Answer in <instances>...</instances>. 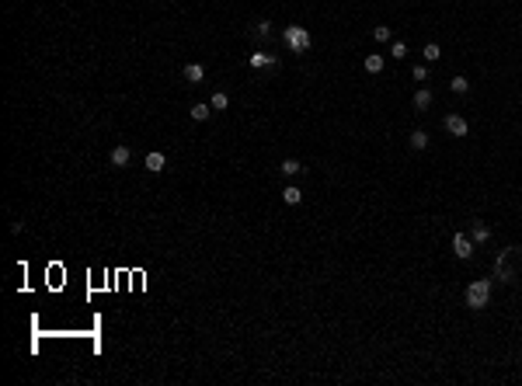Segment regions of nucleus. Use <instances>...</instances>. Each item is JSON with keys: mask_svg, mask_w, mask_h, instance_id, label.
<instances>
[{"mask_svg": "<svg viewBox=\"0 0 522 386\" xmlns=\"http://www.w3.org/2000/svg\"><path fill=\"white\" fill-rule=\"evenodd\" d=\"M488 299H491V279H477V282L467 285V306L470 310H484Z\"/></svg>", "mask_w": 522, "mask_h": 386, "instance_id": "1", "label": "nucleus"}, {"mask_svg": "<svg viewBox=\"0 0 522 386\" xmlns=\"http://www.w3.org/2000/svg\"><path fill=\"white\" fill-rule=\"evenodd\" d=\"M282 38H286V46H289L293 52H306V49H310V31L300 28V25H289V28L282 31Z\"/></svg>", "mask_w": 522, "mask_h": 386, "instance_id": "2", "label": "nucleus"}, {"mask_svg": "<svg viewBox=\"0 0 522 386\" xmlns=\"http://www.w3.org/2000/svg\"><path fill=\"white\" fill-rule=\"evenodd\" d=\"M453 254H456L460 261H470V254H473V244L467 240V233H456V237H453Z\"/></svg>", "mask_w": 522, "mask_h": 386, "instance_id": "3", "label": "nucleus"}, {"mask_svg": "<svg viewBox=\"0 0 522 386\" xmlns=\"http://www.w3.org/2000/svg\"><path fill=\"white\" fill-rule=\"evenodd\" d=\"M167 167V157H164V153H160V150H153V153H146V171H153V174H160V171H164Z\"/></svg>", "mask_w": 522, "mask_h": 386, "instance_id": "4", "label": "nucleus"}, {"mask_svg": "<svg viewBox=\"0 0 522 386\" xmlns=\"http://www.w3.org/2000/svg\"><path fill=\"white\" fill-rule=\"evenodd\" d=\"M446 129L453 132V136H467V119H463V115H449V119H446Z\"/></svg>", "mask_w": 522, "mask_h": 386, "instance_id": "5", "label": "nucleus"}, {"mask_svg": "<svg viewBox=\"0 0 522 386\" xmlns=\"http://www.w3.org/2000/svg\"><path fill=\"white\" fill-rule=\"evenodd\" d=\"M202 77H206V66H202V63H188V66H185V80L198 84Z\"/></svg>", "mask_w": 522, "mask_h": 386, "instance_id": "6", "label": "nucleus"}, {"mask_svg": "<svg viewBox=\"0 0 522 386\" xmlns=\"http://www.w3.org/2000/svg\"><path fill=\"white\" fill-rule=\"evenodd\" d=\"M129 157H133L129 146H115V150H111V164H115V167H126V164H129Z\"/></svg>", "mask_w": 522, "mask_h": 386, "instance_id": "7", "label": "nucleus"}, {"mask_svg": "<svg viewBox=\"0 0 522 386\" xmlns=\"http://www.w3.org/2000/svg\"><path fill=\"white\" fill-rule=\"evenodd\" d=\"M188 115H192L195 122H206L209 115H213V104H192V111H188Z\"/></svg>", "mask_w": 522, "mask_h": 386, "instance_id": "8", "label": "nucleus"}, {"mask_svg": "<svg viewBox=\"0 0 522 386\" xmlns=\"http://www.w3.org/2000/svg\"><path fill=\"white\" fill-rule=\"evenodd\" d=\"M278 171H282V174H286V178H296V174H303V164H300V160H293V157H289V160H282V167H278Z\"/></svg>", "mask_w": 522, "mask_h": 386, "instance_id": "9", "label": "nucleus"}, {"mask_svg": "<svg viewBox=\"0 0 522 386\" xmlns=\"http://www.w3.org/2000/svg\"><path fill=\"white\" fill-rule=\"evenodd\" d=\"M282 202H286V206H300V202H303V195H300L296 184H289V188L282 191Z\"/></svg>", "mask_w": 522, "mask_h": 386, "instance_id": "10", "label": "nucleus"}, {"mask_svg": "<svg viewBox=\"0 0 522 386\" xmlns=\"http://www.w3.org/2000/svg\"><path fill=\"white\" fill-rule=\"evenodd\" d=\"M209 104H213V111H226V108H230V98H226L223 91H216V94L209 98Z\"/></svg>", "mask_w": 522, "mask_h": 386, "instance_id": "11", "label": "nucleus"}, {"mask_svg": "<svg viewBox=\"0 0 522 386\" xmlns=\"http://www.w3.org/2000/svg\"><path fill=\"white\" fill-rule=\"evenodd\" d=\"M425 146H428V132L414 129V132H411V150H425Z\"/></svg>", "mask_w": 522, "mask_h": 386, "instance_id": "12", "label": "nucleus"}, {"mask_svg": "<svg viewBox=\"0 0 522 386\" xmlns=\"http://www.w3.org/2000/svg\"><path fill=\"white\" fill-rule=\"evenodd\" d=\"M251 66H275V56H268V52H254V56H251Z\"/></svg>", "mask_w": 522, "mask_h": 386, "instance_id": "13", "label": "nucleus"}, {"mask_svg": "<svg viewBox=\"0 0 522 386\" xmlns=\"http://www.w3.org/2000/svg\"><path fill=\"white\" fill-rule=\"evenodd\" d=\"M366 73H383V56H366Z\"/></svg>", "mask_w": 522, "mask_h": 386, "instance_id": "14", "label": "nucleus"}, {"mask_svg": "<svg viewBox=\"0 0 522 386\" xmlns=\"http://www.w3.org/2000/svg\"><path fill=\"white\" fill-rule=\"evenodd\" d=\"M449 87H453V94H467V91H470L467 77H453V80H449Z\"/></svg>", "mask_w": 522, "mask_h": 386, "instance_id": "15", "label": "nucleus"}, {"mask_svg": "<svg viewBox=\"0 0 522 386\" xmlns=\"http://www.w3.org/2000/svg\"><path fill=\"white\" fill-rule=\"evenodd\" d=\"M428 104H432V94H428V91H418V94H414V108H418V111H425Z\"/></svg>", "mask_w": 522, "mask_h": 386, "instance_id": "16", "label": "nucleus"}, {"mask_svg": "<svg viewBox=\"0 0 522 386\" xmlns=\"http://www.w3.org/2000/svg\"><path fill=\"white\" fill-rule=\"evenodd\" d=\"M373 38H376V42H390V38H393V31H390L386 25H380V28H373Z\"/></svg>", "mask_w": 522, "mask_h": 386, "instance_id": "17", "label": "nucleus"}, {"mask_svg": "<svg viewBox=\"0 0 522 386\" xmlns=\"http://www.w3.org/2000/svg\"><path fill=\"white\" fill-rule=\"evenodd\" d=\"M488 237H491V230L484 223H473V240H488Z\"/></svg>", "mask_w": 522, "mask_h": 386, "instance_id": "18", "label": "nucleus"}, {"mask_svg": "<svg viewBox=\"0 0 522 386\" xmlns=\"http://www.w3.org/2000/svg\"><path fill=\"white\" fill-rule=\"evenodd\" d=\"M421 56H425V59H428V63H435V59H439V56H442V52H439V46H435V42H428V46H425V52H421Z\"/></svg>", "mask_w": 522, "mask_h": 386, "instance_id": "19", "label": "nucleus"}, {"mask_svg": "<svg viewBox=\"0 0 522 386\" xmlns=\"http://www.w3.org/2000/svg\"><path fill=\"white\" fill-rule=\"evenodd\" d=\"M268 31H272L268 21H258V25H254V38H268Z\"/></svg>", "mask_w": 522, "mask_h": 386, "instance_id": "20", "label": "nucleus"}, {"mask_svg": "<svg viewBox=\"0 0 522 386\" xmlns=\"http://www.w3.org/2000/svg\"><path fill=\"white\" fill-rule=\"evenodd\" d=\"M390 56H393V59H404V56H408V46H404V42H393Z\"/></svg>", "mask_w": 522, "mask_h": 386, "instance_id": "21", "label": "nucleus"}, {"mask_svg": "<svg viewBox=\"0 0 522 386\" xmlns=\"http://www.w3.org/2000/svg\"><path fill=\"white\" fill-rule=\"evenodd\" d=\"M411 77H414V80H425L428 70H425V66H414V70H411Z\"/></svg>", "mask_w": 522, "mask_h": 386, "instance_id": "22", "label": "nucleus"}]
</instances>
